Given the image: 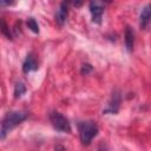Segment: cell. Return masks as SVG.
Here are the masks:
<instances>
[{
	"mask_svg": "<svg viewBox=\"0 0 151 151\" xmlns=\"http://www.w3.org/2000/svg\"><path fill=\"white\" fill-rule=\"evenodd\" d=\"M27 117L28 113L25 111H8L0 122V138L4 139L8 132L26 120Z\"/></svg>",
	"mask_w": 151,
	"mask_h": 151,
	"instance_id": "obj_1",
	"label": "cell"
},
{
	"mask_svg": "<svg viewBox=\"0 0 151 151\" xmlns=\"http://www.w3.org/2000/svg\"><path fill=\"white\" fill-rule=\"evenodd\" d=\"M78 130H79V137L83 145L87 146L91 144L92 139L98 134V125L93 120H84L78 123Z\"/></svg>",
	"mask_w": 151,
	"mask_h": 151,
	"instance_id": "obj_2",
	"label": "cell"
},
{
	"mask_svg": "<svg viewBox=\"0 0 151 151\" xmlns=\"http://www.w3.org/2000/svg\"><path fill=\"white\" fill-rule=\"evenodd\" d=\"M50 120L54 130L64 133H70L71 132V124L68 119L60 112L53 111L50 113Z\"/></svg>",
	"mask_w": 151,
	"mask_h": 151,
	"instance_id": "obj_3",
	"label": "cell"
},
{
	"mask_svg": "<svg viewBox=\"0 0 151 151\" xmlns=\"http://www.w3.org/2000/svg\"><path fill=\"white\" fill-rule=\"evenodd\" d=\"M90 12L92 17V21L94 24H101L103 14H104V5L99 0H92L90 2Z\"/></svg>",
	"mask_w": 151,
	"mask_h": 151,
	"instance_id": "obj_4",
	"label": "cell"
},
{
	"mask_svg": "<svg viewBox=\"0 0 151 151\" xmlns=\"http://www.w3.org/2000/svg\"><path fill=\"white\" fill-rule=\"evenodd\" d=\"M120 101H122V97H120V93L118 91H114L112 93V97L106 106V109L103 111L104 114H116L118 111H119V107H120Z\"/></svg>",
	"mask_w": 151,
	"mask_h": 151,
	"instance_id": "obj_5",
	"label": "cell"
},
{
	"mask_svg": "<svg viewBox=\"0 0 151 151\" xmlns=\"http://www.w3.org/2000/svg\"><path fill=\"white\" fill-rule=\"evenodd\" d=\"M39 68V65H38V61L34 57L33 53H28L24 64H22V71L24 73H29V72H33V71H37Z\"/></svg>",
	"mask_w": 151,
	"mask_h": 151,
	"instance_id": "obj_6",
	"label": "cell"
},
{
	"mask_svg": "<svg viewBox=\"0 0 151 151\" xmlns=\"http://www.w3.org/2000/svg\"><path fill=\"white\" fill-rule=\"evenodd\" d=\"M68 7L70 6L65 0L60 4V6L57 11V14H55V21L58 22V25L63 26L65 24V21L67 19V14H68Z\"/></svg>",
	"mask_w": 151,
	"mask_h": 151,
	"instance_id": "obj_7",
	"label": "cell"
},
{
	"mask_svg": "<svg viewBox=\"0 0 151 151\" xmlns=\"http://www.w3.org/2000/svg\"><path fill=\"white\" fill-rule=\"evenodd\" d=\"M150 18H151L150 5H146V6L142 9V13H140V15H139V25H140V28L146 29V28L149 27Z\"/></svg>",
	"mask_w": 151,
	"mask_h": 151,
	"instance_id": "obj_8",
	"label": "cell"
},
{
	"mask_svg": "<svg viewBox=\"0 0 151 151\" xmlns=\"http://www.w3.org/2000/svg\"><path fill=\"white\" fill-rule=\"evenodd\" d=\"M124 37H125V47H126V50L129 51V52H132V50H133V45H134V31L130 27V26H127L126 28H125V34H124Z\"/></svg>",
	"mask_w": 151,
	"mask_h": 151,
	"instance_id": "obj_9",
	"label": "cell"
},
{
	"mask_svg": "<svg viewBox=\"0 0 151 151\" xmlns=\"http://www.w3.org/2000/svg\"><path fill=\"white\" fill-rule=\"evenodd\" d=\"M27 88H26V85L22 83V81H18L15 84V87H14V98H20L22 97L25 93H26Z\"/></svg>",
	"mask_w": 151,
	"mask_h": 151,
	"instance_id": "obj_10",
	"label": "cell"
},
{
	"mask_svg": "<svg viewBox=\"0 0 151 151\" xmlns=\"http://www.w3.org/2000/svg\"><path fill=\"white\" fill-rule=\"evenodd\" d=\"M0 32L6 35L8 39H12V34H11V31L8 28V25L6 24V21L4 19H0Z\"/></svg>",
	"mask_w": 151,
	"mask_h": 151,
	"instance_id": "obj_11",
	"label": "cell"
},
{
	"mask_svg": "<svg viewBox=\"0 0 151 151\" xmlns=\"http://www.w3.org/2000/svg\"><path fill=\"white\" fill-rule=\"evenodd\" d=\"M26 24H27V27L33 33H39V25H38V22L35 21L34 18H28L27 21H26Z\"/></svg>",
	"mask_w": 151,
	"mask_h": 151,
	"instance_id": "obj_12",
	"label": "cell"
},
{
	"mask_svg": "<svg viewBox=\"0 0 151 151\" xmlns=\"http://www.w3.org/2000/svg\"><path fill=\"white\" fill-rule=\"evenodd\" d=\"M92 71H93V67H92L90 64H84V65L81 66V68H80V73H81L83 76H87V74H90Z\"/></svg>",
	"mask_w": 151,
	"mask_h": 151,
	"instance_id": "obj_13",
	"label": "cell"
},
{
	"mask_svg": "<svg viewBox=\"0 0 151 151\" xmlns=\"http://www.w3.org/2000/svg\"><path fill=\"white\" fill-rule=\"evenodd\" d=\"M65 1L68 4V6H73V7H80L85 2V0H65Z\"/></svg>",
	"mask_w": 151,
	"mask_h": 151,
	"instance_id": "obj_14",
	"label": "cell"
},
{
	"mask_svg": "<svg viewBox=\"0 0 151 151\" xmlns=\"http://www.w3.org/2000/svg\"><path fill=\"white\" fill-rule=\"evenodd\" d=\"M15 4V0H0V8L9 7Z\"/></svg>",
	"mask_w": 151,
	"mask_h": 151,
	"instance_id": "obj_15",
	"label": "cell"
},
{
	"mask_svg": "<svg viewBox=\"0 0 151 151\" xmlns=\"http://www.w3.org/2000/svg\"><path fill=\"white\" fill-rule=\"evenodd\" d=\"M112 0H103V2H106V4H109V2H111Z\"/></svg>",
	"mask_w": 151,
	"mask_h": 151,
	"instance_id": "obj_16",
	"label": "cell"
}]
</instances>
